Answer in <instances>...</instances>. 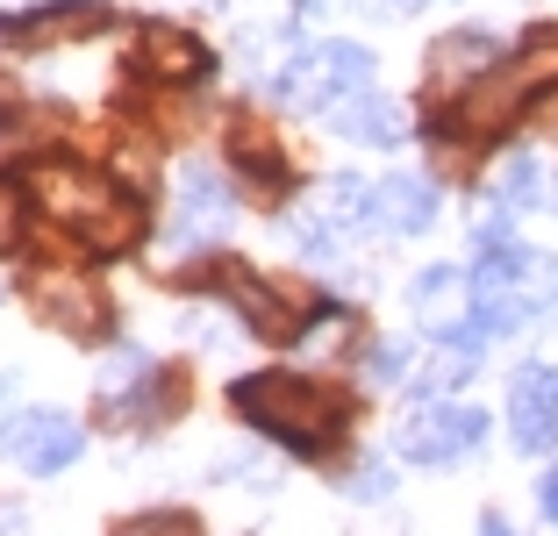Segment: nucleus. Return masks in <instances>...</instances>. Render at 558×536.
I'll use <instances>...</instances> for the list:
<instances>
[{
  "mask_svg": "<svg viewBox=\"0 0 558 536\" xmlns=\"http://www.w3.org/2000/svg\"><path fill=\"white\" fill-rule=\"evenodd\" d=\"M509 423L515 451H558V379L544 365H523L509 379Z\"/></svg>",
  "mask_w": 558,
  "mask_h": 536,
  "instance_id": "obj_12",
  "label": "nucleus"
},
{
  "mask_svg": "<svg viewBox=\"0 0 558 536\" xmlns=\"http://www.w3.org/2000/svg\"><path fill=\"white\" fill-rule=\"evenodd\" d=\"M480 437H487V415L480 407H429V415H415L409 429H401V458H415V465H451V458H473Z\"/></svg>",
  "mask_w": 558,
  "mask_h": 536,
  "instance_id": "obj_8",
  "label": "nucleus"
},
{
  "mask_svg": "<svg viewBox=\"0 0 558 536\" xmlns=\"http://www.w3.org/2000/svg\"><path fill=\"white\" fill-rule=\"evenodd\" d=\"M36 186H44L50 215H58L94 258H122V251L144 244V200L116 194V186L100 172H86V165H36Z\"/></svg>",
  "mask_w": 558,
  "mask_h": 536,
  "instance_id": "obj_3",
  "label": "nucleus"
},
{
  "mask_svg": "<svg viewBox=\"0 0 558 536\" xmlns=\"http://www.w3.org/2000/svg\"><path fill=\"white\" fill-rule=\"evenodd\" d=\"M373 373H379V379L409 373V343H379V351H373Z\"/></svg>",
  "mask_w": 558,
  "mask_h": 536,
  "instance_id": "obj_21",
  "label": "nucleus"
},
{
  "mask_svg": "<svg viewBox=\"0 0 558 536\" xmlns=\"http://www.w3.org/2000/svg\"><path fill=\"white\" fill-rule=\"evenodd\" d=\"M494 29H459V36H444L437 50H429V80H451V72H480V65H494Z\"/></svg>",
  "mask_w": 558,
  "mask_h": 536,
  "instance_id": "obj_16",
  "label": "nucleus"
},
{
  "mask_svg": "<svg viewBox=\"0 0 558 536\" xmlns=\"http://www.w3.org/2000/svg\"><path fill=\"white\" fill-rule=\"evenodd\" d=\"M401 8H415V0H401Z\"/></svg>",
  "mask_w": 558,
  "mask_h": 536,
  "instance_id": "obj_24",
  "label": "nucleus"
},
{
  "mask_svg": "<svg viewBox=\"0 0 558 536\" xmlns=\"http://www.w3.org/2000/svg\"><path fill=\"white\" fill-rule=\"evenodd\" d=\"M180 236H208V229H230V186H222V172H208V165H186L180 172Z\"/></svg>",
  "mask_w": 558,
  "mask_h": 536,
  "instance_id": "obj_14",
  "label": "nucleus"
},
{
  "mask_svg": "<svg viewBox=\"0 0 558 536\" xmlns=\"http://www.w3.org/2000/svg\"><path fill=\"white\" fill-rule=\"evenodd\" d=\"M329 130H344V136H373V144H395L401 136V114L387 94H373V86H359V94H344L337 108H329Z\"/></svg>",
  "mask_w": 558,
  "mask_h": 536,
  "instance_id": "obj_15",
  "label": "nucleus"
},
{
  "mask_svg": "<svg viewBox=\"0 0 558 536\" xmlns=\"http://www.w3.org/2000/svg\"><path fill=\"white\" fill-rule=\"evenodd\" d=\"M494 194L515 200V208H530V200H537V165H530V158H509L501 172H494Z\"/></svg>",
  "mask_w": 558,
  "mask_h": 536,
  "instance_id": "obj_17",
  "label": "nucleus"
},
{
  "mask_svg": "<svg viewBox=\"0 0 558 536\" xmlns=\"http://www.w3.org/2000/svg\"><path fill=\"white\" fill-rule=\"evenodd\" d=\"M301 8H308V15H315V8H323V0H301Z\"/></svg>",
  "mask_w": 558,
  "mask_h": 536,
  "instance_id": "obj_23",
  "label": "nucleus"
},
{
  "mask_svg": "<svg viewBox=\"0 0 558 536\" xmlns=\"http://www.w3.org/2000/svg\"><path fill=\"white\" fill-rule=\"evenodd\" d=\"M80 443H86L80 423L50 415V407H29V415H8V423H0V458H15V465L36 472V479H50L58 465H72Z\"/></svg>",
  "mask_w": 558,
  "mask_h": 536,
  "instance_id": "obj_7",
  "label": "nucleus"
},
{
  "mask_svg": "<svg viewBox=\"0 0 558 536\" xmlns=\"http://www.w3.org/2000/svg\"><path fill=\"white\" fill-rule=\"evenodd\" d=\"M551 80H558V29L544 22V29L523 36V58H515L509 72L480 80L473 94H459V108L437 114L429 136H437V144H451V136H501L515 114L530 108V86H551Z\"/></svg>",
  "mask_w": 558,
  "mask_h": 536,
  "instance_id": "obj_4",
  "label": "nucleus"
},
{
  "mask_svg": "<svg viewBox=\"0 0 558 536\" xmlns=\"http://www.w3.org/2000/svg\"><path fill=\"white\" fill-rule=\"evenodd\" d=\"M544 515L558 522V465H551V479H544Z\"/></svg>",
  "mask_w": 558,
  "mask_h": 536,
  "instance_id": "obj_22",
  "label": "nucleus"
},
{
  "mask_svg": "<svg viewBox=\"0 0 558 536\" xmlns=\"http://www.w3.org/2000/svg\"><path fill=\"white\" fill-rule=\"evenodd\" d=\"M116 29V8L100 0H65V8H29V15L0 22V50H44V44H72V36H100Z\"/></svg>",
  "mask_w": 558,
  "mask_h": 536,
  "instance_id": "obj_9",
  "label": "nucleus"
},
{
  "mask_svg": "<svg viewBox=\"0 0 558 536\" xmlns=\"http://www.w3.org/2000/svg\"><path fill=\"white\" fill-rule=\"evenodd\" d=\"M230 407L244 415L251 429H265L272 443L301 458H323L337 443V429L351 423V401L323 379H301V373H251L230 387Z\"/></svg>",
  "mask_w": 558,
  "mask_h": 536,
  "instance_id": "obj_1",
  "label": "nucleus"
},
{
  "mask_svg": "<svg viewBox=\"0 0 558 536\" xmlns=\"http://www.w3.org/2000/svg\"><path fill=\"white\" fill-rule=\"evenodd\" d=\"M236 165H244V172L258 179V186H294V172H287V165H279L265 144H244V150H236Z\"/></svg>",
  "mask_w": 558,
  "mask_h": 536,
  "instance_id": "obj_19",
  "label": "nucleus"
},
{
  "mask_svg": "<svg viewBox=\"0 0 558 536\" xmlns=\"http://www.w3.org/2000/svg\"><path fill=\"white\" fill-rule=\"evenodd\" d=\"M208 279L222 301H236V315H244L258 337H272V343H287V337H301V322H294V301L287 293H272L258 272H251L244 258H215V272H186V287H201Z\"/></svg>",
  "mask_w": 558,
  "mask_h": 536,
  "instance_id": "obj_6",
  "label": "nucleus"
},
{
  "mask_svg": "<svg viewBox=\"0 0 558 536\" xmlns=\"http://www.w3.org/2000/svg\"><path fill=\"white\" fill-rule=\"evenodd\" d=\"M359 86H373V58H365L359 44H315V50H301V58H287V65H279L272 94L294 100V108L329 114L344 94H359Z\"/></svg>",
  "mask_w": 558,
  "mask_h": 536,
  "instance_id": "obj_5",
  "label": "nucleus"
},
{
  "mask_svg": "<svg viewBox=\"0 0 558 536\" xmlns=\"http://www.w3.org/2000/svg\"><path fill=\"white\" fill-rule=\"evenodd\" d=\"M465 293H473V322L487 337H509V329L537 322L544 308L558 301V265L530 244H509V236H494L487 258L465 265Z\"/></svg>",
  "mask_w": 558,
  "mask_h": 536,
  "instance_id": "obj_2",
  "label": "nucleus"
},
{
  "mask_svg": "<svg viewBox=\"0 0 558 536\" xmlns=\"http://www.w3.org/2000/svg\"><path fill=\"white\" fill-rule=\"evenodd\" d=\"M29 293H36V308L65 329V337H86V343L108 337V293H100L94 279H80V272H36Z\"/></svg>",
  "mask_w": 558,
  "mask_h": 536,
  "instance_id": "obj_10",
  "label": "nucleus"
},
{
  "mask_svg": "<svg viewBox=\"0 0 558 536\" xmlns=\"http://www.w3.org/2000/svg\"><path fill=\"white\" fill-rule=\"evenodd\" d=\"M136 72H150V80H180V86H201L215 72V50L201 44L194 29H172V22H144V36H136Z\"/></svg>",
  "mask_w": 558,
  "mask_h": 536,
  "instance_id": "obj_11",
  "label": "nucleus"
},
{
  "mask_svg": "<svg viewBox=\"0 0 558 536\" xmlns=\"http://www.w3.org/2000/svg\"><path fill=\"white\" fill-rule=\"evenodd\" d=\"M22 222H29V208H22V186H15V179H0V251L22 244Z\"/></svg>",
  "mask_w": 558,
  "mask_h": 536,
  "instance_id": "obj_18",
  "label": "nucleus"
},
{
  "mask_svg": "<svg viewBox=\"0 0 558 536\" xmlns=\"http://www.w3.org/2000/svg\"><path fill=\"white\" fill-rule=\"evenodd\" d=\"M122 529H194V515L186 508H150V515H130Z\"/></svg>",
  "mask_w": 558,
  "mask_h": 536,
  "instance_id": "obj_20",
  "label": "nucleus"
},
{
  "mask_svg": "<svg viewBox=\"0 0 558 536\" xmlns=\"http://www.w3.org/2000/svg\"><path fill=\"white\" fill-rule=\"evenodd\" d=\"M551 379H558V373H551Z\"/></svg>",
  "mask_w": 558,
  "mask_h": 536,
  "instance_id": "obj_25",
  "label": "nucleus"
},
{
  "mask_svg": "<svg viewBox=\"0 0 558 536\" xmlns=\"http://www.w3.org/2000/svg\"><path fill=\"white\" fill-rule=\"evenodd\" d=\"M437 222V186L423 172H395L373 186V229H395V236H415V229Z\"/></svg>",
  "mask_w": 558,
  "mask_h": 536,
  "instance_id": "obj_13",
  "label": "nucleus"
}]
</instances>
